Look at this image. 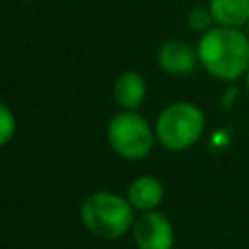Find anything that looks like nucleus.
I'll use <instances>...</instances> for the list:
<instances>
[{"label":"nucleus","mask_w":249,"mask_h":249,"mask_svg":"<svg viewBox=\"0 0 249 249\" xmlns=\"http://www.w3.org/2000/svg\"><path fill=\"white\" fill-rule=\"evenodd\" d=\"M132 237L138 249H171L175 241L169 220L156 210L142 212L134 220Z\"/></svg>","instance_id":"5"},{"label":"nucleus","mask_w":249,"mask_h":249,"mask_svg":"<svg viewBox=\"0 0 249 249\" xmlns=\"http://www.w3.org/2000/svg\"><path fill=\"white\" fill-rule=\"evenodd\" d=\"M206 119L198 105L177 101L160 113L156 121V138L167 150H187L200 140Z\"/></svg>","instance_id":"3"},{"label":"nucleus","mask_w":249,"mask_h":249,"mask_svg":"<svg viewBox=\"0 0 249 249\" xmlns=\"http://www.w3.org/2000/svg\"><path fill=\"white\" fill-rule=\"evenodd\" d=\"M132 206L128 198L115 193L99 191L89 195L82 202V222L84 226L101 239H117L134 224Z\"/></svg>","instance_id":"2"},{"label":"nucleus","mask_w":249,"mask_h":249,"mask_svg":"<svg viewBox=\"0 0 249 249\" xmlns=\"http://www.w3.org/2000/svg\"><path fill=\"white\" fill-rule=\"evenodd\" d=\"M14 132H16V119H14L12 111L4 103H0V146L8 144L14 136Z\"/></svg>","instance_id":"11"},{"label":"nucleus","mask_w":249,"mask_h":249,"mask_svg":"<svg viewBox=\"0 0 249 249\" xmlns=\"http://www.w3.org/2000/svg\"><path fill=\"white\" fill-rule=\"evenodd\" d=\"M245 89H247V93H249V68H247V72H245Z\"/></svg>","instance_id":"12"},{"label":"nucleus","mask_w":249,"mask_h":249,"mask_svg":"<svg viewBox=\"0 0 249 249\" xmlns=\"http://www.w3.org/2000/svg\"><path fill=\"white\" fill-rule=\"evenodd\" d=\"M198 64L216 80L235 82L249 68V35L241 29L214 25L196 45Z\"/></svg>","instance_id":"1"},{"label":"nucleus","mask_w":249,"mask_h":249,"mask_svg":"<svg viewBox=\"0 0 249 249\" xmlns=\"http://www.w3.org/2000/svg\"><path fill=\"white\" fill-rule=\"evenodd\" d=\"M126 198L132 208H136L140 212H152L160 206V202L163 198V185L160 179H156L152 175L136 177L128 187Z\"/></svg>","instance_id":"7"},{"label":"nucleus","mask_w":249,"mask_h":249,"mask_svg":"<svg viewBox=\"0 0 249 249\" xmlns=\"http://www.w3.org/2000/svg\"><path fill=\"white\" fill-rule=\"evenodd\" d=\"M113 93L117 103L124 109V111H134L142 105L144 97H146V80L142 74L138 72H123L113 86Z\"/></svg>","instance_id":"8"},{"label":"nucleus","mask_w":249,"mask_h":249,"mask_svg":"<svg viewBox=\"0 0 249 249\" xmlns=\"http://www.w3.org/2000/svg\"><path fill=\"white\" fill-rule=\"evenodd\" d=\"M107 136L113 150L124 160L146 158L156 142V130L136 111H121L107 124Z\"/></svg>","instance_id":"4"},{"label":"nucleus","mask_w":249,"mask_h":249,"mask_svg":"<svg viewBox=\"0 0 249 249\" xmlns=\"http://www.w3.org/2000/svg\"><path fill=\"white\" fill-rule=\"evenodd\" d=\"M158 64L163 72L173 76H185L191 74L198 64L196 49H193L189 43L181 39L165 41L158 51Z\"/></svg>","instance_id":"6"},{"label":"nucleus","mask_w":249,"mask_h":249,"mask_svg":"<svg viewBox=\"0 0 249 249\" xmlns=\"http://www.w3.org/2000/svg\"><path fill=\"white\" fill-rule=\"evenodd\" d=\"M212 23H214V19H212V14H210V8L208 6H195L187 14V25L193 31L206 33L210 27H214Z\"/></svg>","instance_id":"10"},{"label":"nucleus","mask_w":249,"mask_h":249,"mask_svg":"<svg viewBox=\"0 0 249 249\" xmlns=\"http://www.w3.org/2000/svg\"><path fill=\"white\" fill-rule=\"evenodd\" d=\"M208 8L216 25L231 29L249 25V0H210Z\"/></svg>","instance_id":"9"}]
</instances>
